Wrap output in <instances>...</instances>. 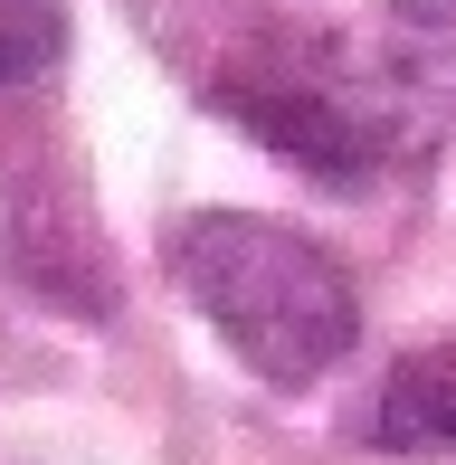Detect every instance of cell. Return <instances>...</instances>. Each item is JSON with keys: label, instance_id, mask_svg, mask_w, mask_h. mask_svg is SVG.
<instances>
[{"label": "cell", "instance_id": "4", "mask_svg": "<svg viewBox=\"0 0 456 465\" xmlns=\"http://www.w3.org/2000/svg\"><path fill=\"white\" fill-rule=\"evenodd\" d=\"M57 57H67V10L57 0H0V95L38 86Z\"/></svg>", "mask_w": 456, "mask_h": 465}, {"label": "cell", "instance_id": "5", "mask_svg": "<svg viewBox=\"0 0 456 465\" xmlns=\"http://www.w3.org/2000/svg\"><path fill=\"white\" fill-rule=\"evenodd\" d=\"M400 10H409V19H428V29H447V19H456V0H400Z\"/></svg>", "mask_w": 456, "mask_h": 465}, {"label": "cell", "instance_id": "2", "mask_svg": "<svg viewBox=\"0 0 456 465\" xmlns=\"http://www.w3.org/2000/svg\"><path fill=\"white\" fill-rule=\"evenodd\" d=\"M210 104L247 143H266V153L295 162L304 181L352 190V200L400 162L390 95L371 86V76H352L342 57H323V48H257L247 67H228L210 86Z\"/></svg>", "mask_w": 456, "mask_h": 465}, {"label": "cell", "instance_id": "1", "mask_svg": "<svg viewBox=\"0 0 456 465\" xmlns=\"http://www.w3.org/2000/svg\"><path fill=\"white\" fill-rule=\"evenodd\" d=\"M162 266L191 313L238 351L266 390H314L362 342V294L323 238L257 209H181L162 228Z\"/></svg>", "mask_w": 456, "mask_h": 465}, {"label": "cell", "instance_id": "3", "mask_svg": "<svg viewBox=\"0 0 456 465\" xmlns=\"http://www.w3.org/2000/svg\"><path fill=\"white\" fill-rule=\"evenodd\" d=\"M362 437L381 456H456V332H428L381 371Z\"/></svg>", "mask_w": 456, "mask_h": 465}]
</instances>
